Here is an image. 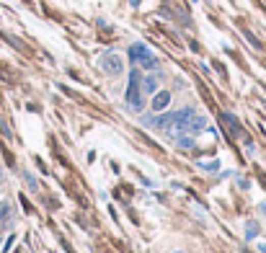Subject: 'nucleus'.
I'll use <instances>...</instances> for the list:
<instances>
[{"label":"nucleus","mask_w":266,"mask_h":253,"mask_svg":"<svg viewBox=\"0 0 266 253\" xmlns=\"http://www.w3.org/2000/svg\"><path fill=\"white\" fill-rule=\"evenodd\" d=\"M129 57H132L142 70H158V57L150 52L147 44H142V41H140V44H132V47H129Z\"/></svg>","instance_id":"obj_1"},{"label":"nucleus","mask_w":266,"mask_h":253,"mask_svg":"<svg viewBox=\"0 0 266 253\" xmlns=\"http://www.w3.org/2000/svg\"><path fill=\"white\" fill-rule=\"evenodd\" d=\"M142 75H140V70H132L129 72V88H127V104H129V109H135V111H142V106H145V101H142V86H140V80Z\"/></svg>","instance_id":"obj_2"},{"label":"nucleus","mask_w":266,"mask_h":253,"mask_svg":"<svg viewBox=\"0 0 266 253\" xmlns=\"http://www.w3.org/2000/svg\"><path fill=\"white\" fill-rule=\"evenodd\" d=\"M101 67L109 72V75H122L124 72V60L119 55H103L101 57Z\"/></svg>","instance_id":"obj_3"},{"label":"nucleus","mask_w":266,"mask_h":253,"mask_svg":"<svg viewBox=\"0 0 266 253\" xmlns=\"http://www.w3.org/2000/svg\"><path fill=\"white\" fill-rule=\"evenodd\" d=\"M204 127H207V119L199 116V114H192V116H189V121L183 124V132H202Z\"/></svg>","instance_id":"obj_4"},{"label":"nucleus","mask_w":266,"mask_h":253,"mask_svg":"<svg viewBox=\"0 0 266 253\" xmlns=\"http://www.w3.org/2000/svg\"><path fill=\"white\" fill-rule=\"evenodd\" d=\"M168 104H171V93L168 91H155L153 93V111H163V109H168Z\"/></svg>","instance_id":"obj_5"},{"label":"nucleus","mask_w":266,"mask_h":253,"mask_svg":"<svg viewBox=\"0 0 266 253\" xmlns=\"http://www.w3.org/2000/svg\"><path fill=\"white\" fill-rule=\"evenodd\" d=\"M158 78H161V75H155V72H153V75H145V78H142V91H145V93H155V91H158Z\"/></svg>","instance_id":"obj_6"},{"label":"nucleus","mask_w":266,"mask_h":253,"mask_svg":"<svg viewBox=\"0 0 266 253\" xmlns=\"http://www.w3.org/2000/svg\"><path fill=\"white\" fill-rule=\"evenodd\" d=\"M220 121H225V127H227V130H230L233 135L241 132V124H238V119H235L233 114H220Z\"/></svg>","instance_id":"obj_7"},{"label":"nucleus","mask_w":266,"mask_h":253,"mask_svg":"<svg viewBox=\"0 0 266 253\" xmlns=\"http://www.w3.org/2000/svg\"><path fill=\"white\" fill-rule=\"evenodd\" d=\"M176 145H178V147H183V150H192V147H194V137H192V135H181Z\"/></svg>","instance_id":"obj_8"},{"label":"nucleus","mask_w":266,"mask_h":253,"mask_svg":"<svg viewBox=\"0 0 266 253\" xmlns=\"http://www.w3.org/2000/svg\"><path fill=\"white\" fill-rule=\"evenodd\" d=\"M8 220H11V204L0 201V222H8Z\"/></svg>","instance_id":"obj_9"},{"label":"nucleus","mask_w":266,"mask_h":253,"mask_svg":"<svg viewBox=\"0 0 266 253\" xmlns=\"http://www.w3.org/2000/svg\"><path fill=\"white\" fill-rule=\"evenodd\" d=\"M258 250H261V253H266V243H261V245H258Z\"/></svg>","instance_id":"obj_10"},{"label":"nucleus","mask_w":266,"mask_h":253,"mask_svg":"<svg viewBox=\"0 0 266 253\" xmlns=\"http://www.w3.org/2000/svg\"><path fill=\"white\" fill-rule=\"evenodd\" d=\"M0 179H3V171H0Z\"/></svg>","instance_id":"obj_11"},{"label":"nucleus","mask_w":266,"mask_h":253,"mask_svg":"<svg viewBox=\"0 0 266 253\" xmlns=\"http://www.w3.org/2000/svg\"><path fill=\"white\" fill-rule=\"evenodd\" d=\"M176 253H181V250H176Z\"/></svg>","instance_id":"obj_12"}]
</instances>
